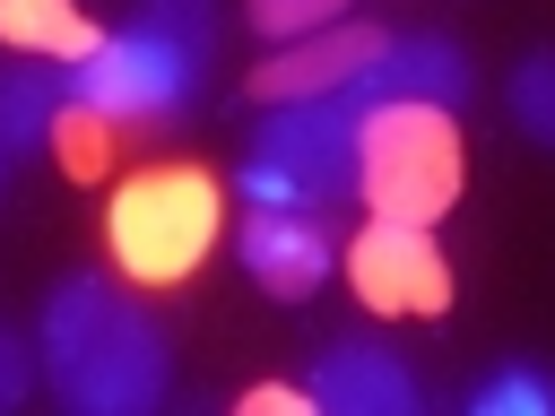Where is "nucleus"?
Returning a JSON list of instances; mask_svg holds the SVG:
<instances>
[{
  "instance_id": "nucleus-1",
  "label": "nucleus",
  "mask_w": 555,
  "mask_h": 416,
  "mask_svg": "<svg viewBox=\"0 0 555 416\" xmlns=\"http://www.w3.org/2000/svg\"><path fill=\"white\" fill-rule=\"evenodd\" d=\"M35 364H43L52 399L78 407V416H147L173 381L165 329L139 312V295H121L104 277H61L43 295Z\"/></svg>"
},
{
  "instance_id": "nucleus-2",
  "label": "nucleus",
  "mask_w": 555,
  "mask_h": 416,
  "mask_svg": "<svg viewBox=\"0 0 555 416\" xmlns=\"http://www.w3.org/2000/svg\"><path fill=\"white\" fill-rule=\"evenodd\" d=\"M217 61V0H147L87 61H69V104L113 130H165L199 104Z\"/></svg>"
},
{
  "instance_id": "nucleus-3",
  "label": "nucleus",
  "mask_w": 555,
  "mask_h": 416,
  "mask_svg": "<svg viewBox=\"0 0 555 416\" xmlns=\"http://www.w3.org/2000/svg\"><path fill=\"white\" fill-rule=\"evenodd\" d=\"M217 225H225V199H217V173H199V165L130 173L113 191V208H104L113 269L139 277V286H182L217 251Z\"/></svg>"
},
{
  "instance_id": "nucleus-4",
  "label": "nucleus",
  "mask_w": 555,
  "mask_h": 416,
  "mask_svg": "<svg viewBox=\"0 0 555 416\" xmlns=\"http://www.w3.org/2000/svg\"><path fill=\"white\" fill-rule=\"evenodd\" d=\"M356 121H364V104L347 87L278 104L251 130L243 199L251 208H330V199H347L356 191Z\"/></svg>"
},
{
  "instance_id": "nucleus-5",
  "label": "nucleus",
  "mask_w": 555,
  "mask_h": 416,
  "mask_svg": "<svg viewBox=\"0 0 555 416\" xmlns=\"http://www.w3.org/2000/svg\"><path fill=\"white\" fill-rule=\"evenodd\" d=\"M356 191L373 217L434 225L460 199V130L442 104H364L356 121Z\"/></svg>"
},
{
  "instance_id": "nucleus-6",
  "label": "nucleus",
  "mask_w": 555,
  "mask_h": 416,
  "mask_svg": "<svg viewBox=\"0 0 555 416\" xmlns=\"http://www.w3.org/2000/svg\"><path fill=\"white\" fill-rule=\"evenodd\" d=\"M347 286L373 312H442L451 303V260L416 217H373L347 243Z\"/></svg>"
},
{
  "instance_id": "nucleus-7",
  "label": "nucleus",
  "mask_w": 555,
  "mask_h": 416,
  "mask_svg": "<svg viewBox=\"0 0 555 416\" xmlns=\"http://www.w3.org/2000/svg\"><path fill=\"white\" fill-rule=\"evenodd\" d=\"M234 251H243L251 286H269L278 303H304L338 269V243H330V225L312 208H251L243 234H234Z\"/></svg>"
},
{
  "instance_id": "nucleus-8",
  "label": "nucleus",
  "mask_w": 555,
  "mask_h": 416,
  "mask_svg": "<svg viewBox=\"0 0 555 416\" xmlns=\"http://www.w3.org/2000/svg\"><path fill=\"white\" fill-rule=\"evenodd\" d=\"M321 416H416V373L382 338H330L304 373Z\"/></svg>"
},
{
  "instance_id": "nucleus-9",
  "label": "nucleus",
  "mask_w": 555,
  "mask_h": 416,
  "mask_svg": "<svg viewBox=\"0 0 555 416\" xmlns=\"http://www.w3.org/2000/svg\"><path fill=\"white\" fill-rule=\"evenodd\" d=\"M356 104H460L468 95V61L451 35H382V52L347 78Z\"/></svg>"
},
{
  "instance_id": "nucleus-10",
  "label": "nucleus",
  "mask_w": 555,
  "mask_h": 416,
  "mask_svg": "<svg viewBox=\"0 0 555 416\" xmlns=\"http://www.w3.org/2000/svg\"><path fill=\"white\" fill-rule=\"evenodd\" d=\"M382 52V26H364V17H338V26H312V35H295L269 69H251V95L260 104H295V95H330V87H347L364 61Z\"/></svg>"
},
{
  "instance_id": "nucleus-11",
  "label": "nucleus",
  "mask_w": 555,
  "mask_h": 416,
  "mask_svg": "<svg viewBox=\"0 0 555 416\" xmlns=\"http://www.w3.org/2000/svg\"><path fill=\"white\" fill-rule=\"evenodd\" d=\"M0 43L69 69V61H87V52L104 43V26H95L78 0H0Z\"/></svg>"
},
{
  "instance_id": "nucleus-12",
  "label": "nucleus",
  "mask_w": 555,
  "mask_h": 416,
  "mask_svg": "<svg viewBox=\"0 0 555 416\" xmlns=\"http://www.w3.org/2000/svg\"><path fill=\"white\" fill-rule=\"evenodd\" d=\"M61 104H69V69H9V78H0V147H9V156L52 147Z\"/></svg>"
},
{
  "instance_id": "nucleus-13",
  "label": "nucleus",
  "mask_w": 555,
  "mask_h": 416,
  "mask_svg": "<svg viewBox=\"0 0 555 416\" xmlns=\"http://www.w3.org/2000/svg\"><path fill=\"white\" fill-rule=\"evenodd\" d=\"M503 113L520 121V139L555 147V52H529V61L503 78Z\"/></svg>"
},
{
  "instance_id": "nucleus-14",
  "label": "nucleus",
  "mask_w": 555,
  "mask_h": 416,
  "mask_svg": "<svg viewBox=\"0 0 555 416\" xmlns=\"http://www.w3.org/2000/svg\"><path fill=\"white\" fill-rule=\"evenodd\" d=\"M468 407H477V416H555V373L503 364V373H486V381L468 390Z\"/></svg>"
},
{
  "instance_id": "nucleus-15",
  "label": "nucleus",
  "mask_w": 555,
  "mask_h": 416,
  "mask_svg": "<svg viewBox=\"0 0 555 416\" xmlns=\"http://www.w3.org/2000/svg\"><path fill=\"white\" fill-rule=\"evenodd\" d=\"M338 17H347V0H251V26H260L269 43H295V35L338 26Z\"/></svg>"
},
{
  "instance_id": "nucleus-16",
  "label": "nucleus",
  "mask_w": 555,
  "mask_h": 416,
  "mask_svg": "<svg viewBox=\"0 0 555 416\" xmlns=\"http://www.w3.org/2000/svg\"><path fill=\"white\" fill-rule=\"evenodd\" d=\"M35 373H43V364H35V338H17V329L0 321V416L35 390Z\"/></svg>"
},
{
  "instance_id": "nucleus-17",
  "label": "nucleus",
  "mask_w": 555,
  "mask_h": 416,
  "mask_svg": "<svg viewBox=\"0 0 555 416\" xmlns=\"http://www.w3.org/2000/svg\"><path fill=\"white\" fill-rule=\"evenodd\" d=\"M304 407H312V390H286V381L243 390V416H304Z\"/></svg>"
},
{
  "instance_id": "nucleus-18",
  "label": "nucleus",
  "mask_w": 555,
  "mask_h": 416,
  "mask_svg": "<svg viewBox=\"0 0 555 416\" xmlns=\"http://www.w3.org/2000/svg\"><path fill=\"white\" fill-rule=\"evenodd\" d=\"M0 165H9V147H0Z\"/></svg>"
}]
</instances>
